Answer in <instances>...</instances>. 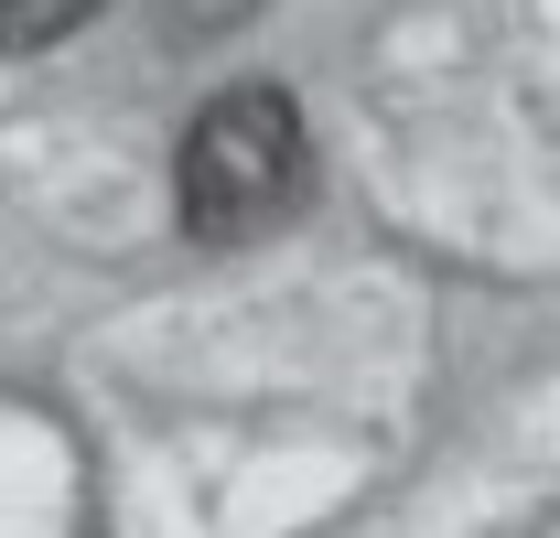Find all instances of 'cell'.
<instances>
[{"instance_id":"1","label":"cell","mask_w":560,"mask_h":538,"mask_svg":"<svg viewBox=\"0 0 560 538\" xmlns=\"http://www.w3.org/2000/svg\"><path fill=\"white\" fill-rule=\"evenodd\" d=\"M324 184L313 119L280 75H237L173 140V237L184 248H259L280 237Z\"/></svg>"},{"instance_id":"2","label":"cell","mask_w":560,"mask_h":538,"mask_svg":"<svg viewBox=\"0 0 560 538\" xmlns=\"http://www.w3.org/2000/svg\"><path fill=\"white\" fill-rule=\"evenodd\" d=\"M97 11H119V0H0V66H11V55H44V44H66V33H86Z\"/></svg>"},{"instance_id":"3","label":"cell","mask_w":560,"mask_h":538,"mask_svg":"<svg viewBox=\"0 0 560 538\" xmlns=\"http://www.w3.org/2000/svg\"><path fill=\"white\" fill-rule=\"evenodd\" d=\"M248 11H270V0H162L151 33H162V44H215V33H237Z\"/></svg>"}]
</instances>
